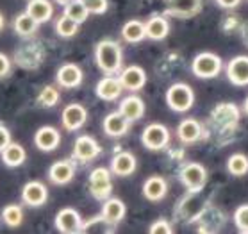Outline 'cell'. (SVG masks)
Here are the masks:
<instances>
[{
  "label": "cell",
  "instance_id": "cell-3",
  "mask_svg": "<svg viewBox=\"0 0 248 234\" xmlns=\"http://www.w3.org/2000/svg\"><path fill=\"white\" fill-rule=\"evenodd\" d=\"M221 70H223V61L213 52L198 54L191 63V72L198 79H215L221 74Z\"/></svg>",
  "mask_w": 248,
  "mask_h": 234
},
{
  "label": "cell",
  "instance_id": "cell-22",
  "mask_svg": "<svg viewBox=\"0 0 248 234\" xmlns=\"http://www.w3.org/2000/svg\"><path fill=\"white\" fill-rule=\"evenodd\" d=\"M166 191H168V184L161 175H152L143 183V195H145V199L152 200V202L163 200L166 197Z\"/></svg>",
  "mask_w": 248,
  "mask_h": 234
},
{
  "label": "cell",
  "instance_id": "cell-1",
  "mask_svg": "<svg viewBox=\"0 0 248 234\" xmlns=\"http://www.w3.org/2000/svg\"><path fill=\"white\" fill-rule=\"evenodd\" d=\"M98 68L106 75H113L122 68V47L113 40H102L95 48Z\"/></svg>",
  "mask_w": 248,
  "mask_h": 234
},
{
  "label": "cell",
  "instance_id": "cell-12",
  "mask_svg": "<svg viewBox=\"0 0 248 234\" xmlns=\"http://www.w3.org/2000/svg\"><path fill=\"white\" fill-rule=\"evenodd\" d=\"M48 199L46 186L40 181H29L22 189L23 204L29 207H41Z\"/></svg>",
  "mask_w": 248,
  "mask_h": 234
},
{
  "label": "cell",
  "instance_id": "cell-46",
  "mask_svg": "<svg viewBox=\"0 0 248 234\" xmlns=\"http://www.w3.org/2000/svg\"><path fill=\"white\" fill-rule=\"evenodd\" d=\"M243 111L248 114V97H247V100H245V104H243Z\"/></svg>",
  "mask_w": 248,
  "mask_h": 234
},
{
  "label": "cell",
  "instance_id": "cell-21",
  "mask_svg": "<svg viewBox=\"0 0 248 234\" xmlns=\"http://www.w3.org/2000/svg\"><path fill=\"white\" fill-rule=\"evenodd\" d=\"M129 124L130 122L125 118L124 114L116 111V113H111L104 118V132L111 138H122L125 132L129 131Z\"/></svg>",
  "mask_w": 248,
  "mask_h": 234
},
{
  "label": "cell",
  "instance_id": "cell-20",
  "mask_svg": "<svg viewBox=\"0 0 248 234\" xmlns=\"http://www.w3.org/2000/svg\"><path fill=\"white\" fill-rule=\"evenodd\" d=\"M118 111L129 122H136L140 120V118H143V114H145V102L138 95H129V97H125L120 102Z\"/></svg>",
  "mask_w": 248,
  "mask_h": 234
},
{
  "label": "cell",
  "instance_id": "cell-44",
  "mask_svg": "<svg viewBox=\"0 0 248 234\" xmlns=\"http://www.w3.org/2000/svg\"><path fill=\"white\" fill-rule=\"evenodd\" d=\"M57 4H61V6H66V4H70V2H74V0H56Z\"/></svg>",
  "mask_w": 248,
  "mask_h": 234
},
{
  "label": "cell",
  "instance_id": "cell-37",
  "mask_svg": "<svg viewBox=\"0 0 248 234\" xmlns=\"http://www.w3.org/2000/svg\"><path fill=\"white\" fill-rule=\"evenodd\" d=\"M79 2L90 11V15H104L109 7L108 0H79Z\"/></svg>",
  "mask_w": 248,
  "mask_h": 234
},
{
  "label": "cell",
  "instance_id": "cell-2",
  "mask_svg": "<svg viewBox=\"0 0 248 234\" xmlns=\"http://www.w3.org/2000/svg\"><path fill=\"white\" fill-rule=\"evenodd\" d=\"M166 104L175 113L189 111L195 104V93H193L191 86H187L186 82H177V84L170 86L166 92Z\"/></svg>",
  "mask_w": 248,
  "mask_h": 234
},
{
  "label": "cell",
  "instance_id": "cell-27",
  "mask_svg": "<svg viewBox=\"0 0 248 234\" xmlns=\"http://www.w3.org/2000/svg\"><path fill=\"white\" fill-rule=\"evenodd\" d=\"M102 215L116 225L125 218V204L120 199H109L108 197V200L104 202V207H102Z\"/></svg>",
  "mask_w": 248,
  "mask_h": 234
},
{
  "label": "cell",
  "instance_id": "cell-26",
  "mask_svg": "<svg viewBox=\"0 0 248 234\" xmlns=\"http://www.w3.org/2000/svg\"><path fill=\"white\" fill-rule=\"evenodd\" d=\"M2 154V161L6 163L7 166H11V168H16V166H22L25 163V149H23L20 143H9L6 149L0 152Z\"/></svg>",
  "mask_w": 248,
  "mask_h": 234
},
{
  "label": "cell",
  "instance_id": "cell-23",
  "mask_svg": "<svg viewBox=\"0 0 248 234\" xmlns=\"http://www.w3.org/2000/svg\"><path fill=\"white\" fill-rule=\"evenodd\" d=\"M177 136L182 143H195L202 136V125L195 118H186L181 122V125L177 127Z\"/></svg>",
  "mask_w": 248,
  "mask_h": 234
},
{
  "label": "cell",
  "instance_id": "cell-24",
  "mask_svg": "<svg viewBox=\"0 0 248 234\" xmlns=\"http://www.w3.org/2000/svg\"><path fill=\"white\" fill-rule=\"evenodd\" d=\"M145 32H147V38L154 41H161L164 40L170 32V23L164 16H152L145 23Z\"/></svg>",
  "mask_w": 248,
  "mask_h": 234
},
{
  "label": "cell",
  "instance_id": "cell-28",
  "mask_svg": "<svg viewBox=\"0 0 248 234\" xmlns=\"http://www.w3.org/2000/svg\"><path fill=\"white\" fill-rule=\"evenodd\" d=\"M122 38H124L127 43H140L141 40L147 38L145 23L140 22V20H129V22L122 27Z\"/></svg>",
  "mask_w": 248,
  "mask_h": 234
},
{
  "label": "cell",
  "instance_id": "cell-15",
  "mask_svg": "<svg viewBox=\"0 0 248 234\" xmlns=\"http://www.w3.org/2000/svg\"><path fill=\"white\" fill-rule=\"evenodd\" d=\"M59 143H61V134L56 127H40L34 134V145L43 152H52L54 149L59 147Z\"/></svg>",
  "mask_w": 248,
  "mask_h": 234
},
{
  "label": "cell",
  "instance_id": "cell-39",
  "mask_svg": "<svg viewBox=\"0 0 248 234\" xmlns=\"http://www.w3.org/2000/svg\"><path fill=\"white\" fill-rule=\"evenodd\" d=\"M148 231H150L152 234H170L173 229H171V225H170L166 220H163V218H161V220H157V222H154L152 227L148 229Z\"/></svg>",
  "mask_w": 248,
  "mask_h": 234
},
{
  "label": "cell",
  "instance_id": "cell-25",
  "mask_svg": "<svg viewBox=\"0 0 248 234\" xmlns=\"http://www.w3.org/2000/svg\"><path fill=\"white\" fill-rule=\"evenodd\" d=\"M27 13L38 23L48 22L54 15V6L50 0H31L27 6Z\"/></svg>",
  "mask_w": 248,
  "mask_h": 234
},
{
  "label": "cell",
  "instance_id": "cell-4",
  "mask_svg": "<svg viewBox=\"0 0 248 234\" xmlns=\"http://www.w3.org/2000/svg\"><path fill=\"white\" fill-rule=\"evenodd\" d=\"M179 179L187 191H202L207 183V170L200 163H187L179 172Z\"/></svg>",
  "mask_w": 248,
  "mask_h": 234
},
{
  "label": "cell",
  "instance_id": "cell-11",
  "mask_svg": "<svg viewBox=\"0 0 248 234\" xmlns=\"http://www.w3.org/2000/svg\"><path fill=\"white\" fill-rule=\"evenodd\" d=\"M227 79L234 86H248V56H236L227 63Z\"/></svg>",
  "mask_w": 248,
  "mask_h": 234
},
{
  "label": "cell",
  "instance_id": "cell-19",
  "mask_svg": "<svg viewBox=\"0 0 248 234\" xmlns=\"http://www.w3.org/2000/svg\"><path fill=\"white\" fill-rule=\"evenodd\" d=\"M57 84L62 88H77L82 82V70L74 63L62 64L56 74Z\"/></svg>",
  "mask_w": 248,
  "mask_h": 234
},
{
  "label": "cell",
  "instance_id": "cell-7",
  "mask_svg": "<svg viewBox=\"0 0 248 234\" xmlns=\"http://www.w3.org/2000/svg\"><path fill=\"white\" fill-rule=\"evenodd\" d=\"M170 141V131L163 124H150L141 134V143L148 150H163Z\"/></svg>",
  "mask_w": 248,
  "mask_h": 234
},
{
  "label": "cell",
  "instance_id": "cell-31",
  "mask_svg": "<svg viewBox=\"0 0 248 234\" xmlns=\"http://www.w3.org/2000/svg\"><path fill=\"white\" fill-rule=\"evenodd\" d=\"M114 223H111L108 218L100 215V217H93L90 218L88 222L82 223V229H80V233H113Z\"/></svg>",
  "mask_w": 248,
  "mask_h": 234
},
{
  "label": "cell",
  "instance_id": "cell-40",
  "mask_svg": "<svg viewBox=\"0 0 248 234\" xmlns=\"http://www.w3.org/2000/svg\"><path fill=\"white\" fill-rule=\"evenodd\" d=\"M9 72H11V59H9L6 54L0 52V79L7 77Z\"/></svg>",
  "mask_w": 248,
  "mask_h": 234
},
{
  "label": "cell",
  "instance_id": "cell-33",
  "mask_svg": "<svg viewBox=\"0 0 248 234\" xmlns=\"http://www.w3.org/2000/svg\"><path fill=\"white\" fill-rule=\"evenodd\" d=\"M2 220L7 227H20L23 222V209L18 204H9L2 211Z\"/></svg>",
  "mask_w": 248,
  "mask_h": 234
},
{
  "label": "cell",
  "instance_id": "cell-13",
  "mask_svg": "<svg viewBox=\"0 0 248 234\" xmlns=\"http://www.w3.org/2000/svg\"><path fill=\"white\" fill-rule=\"evenodd\" d=\"M100 154V145L91 136H79L74 143V156L80 163H90Z\"/></svg>",
  "mask_w": 248,
  "mask_h": 234
},
{
  "label": "cell",
  "instance_id": "cell-17",
  "mask_svg": "<svg viewBox=\"0 0 248 234\" xmlns=\"http://www.w3.org/2000/svg\"><path fill=\"white\" fill-rule=\"evenodd\" d=\"M75 175V165L72 159H61L56 161L48 170V179L54 184H68Z\"/></svg>",
  "mask_w": 248,
  "mask_h": 234
},
{
  "label": "cell",
  "instance_id": "cell-42",
  "mask_svg": "<svg viewBox=\"0 0 248 234\" xmlns=\"http://www.w3.org/2000/svg\"><path fill=\"white\" fill-rule=\"evenodd\" d=\"M216 4L220 7H223V9H234V7H237L241 4V0H216Z\"/></svg>",
  "mask_w": 248,
  "mask_h": 234
},
{
  "label": "cell",
  "instance_id": "cell-18",
  "mask_svg": "<svg viewBox=\"0 0 248 234\" xmlns=\"http://www.w3.org/2000/svg\"><path fill=\"white\" fill-rule=\"evenodd\" d=\"M124 92V86L120 82V79L113 77V75H106L104 79H100V82L96 84V97L106 100V102H111V100H116V98L122 95Z\"/></svg>",
  "mask_w": 248,
  "mask_h": 234
},
{
  "label": "cell",
  "instance_id": "cell-16",
  "mask_svg": "<svg viewBox=\"0 0 248 234\" xmlns=\"http://www.w3.org/2000/svg\"><path fill=\"white\" fill-rule=\"evenodd\" d=\"M136 166H138V161H136V156L132 152H118L114 156L113 161H111V172L118 177H129L136 172Z\"/></svg>",
  "mask_w": 248,
  "mask_h": 234
},
{
  "label": "cell",
  "instance_id": "cell-5",
  "mask_svg": "<svg viewBox=\"0 0 248 234\" xmlns=\"http://www.w3.org/2000/svg\"><path fill=\"white\" fill-rule=\"evenodd\" d=\"M239 109H237L236 104L225 102V104H218L215 108V111L211 113V118H213V124H215L218 129L221 131H232L236 129L237 122H239Z\"/></svg>",
  "mask_w": 248,
  "mask_h": 234
},
{
  "label": "cell",
  "instance_id": "cell-32",
  "mask_svg": "<svg viewBox=\"0 0 248 234\" xmlns=\"http://www.w3.org/2000/svg\"><path fill=\"white\" fill-rule=\"evenodd\" d=\"M79 25L80 23H77L75 20H72V18L62 13V16H59L56 20V32L61 38H74L77 34V31H79Z\"/></svg>",
  "mask_w": 248,
  "mask_h": 234
},
{
  "label": "cell",
  "instance_id": "cell-30",
  "mask_svg": "<svg viewBox=\"0 0 248 234\" xmlns=\"http://www.w3.org/2000/svg\"><path fill=\"white\" fill-rule=\"evenodd\" d=\"M15 31H16V34H20L22 38H31V36H34L36 31H38V22L25 11L15 18Z\"/></svg>",
  "mask_w": 248,
  "mask_h": 234
},
{
  "label": "cell",
  "instance_id": "cell-10",
  "mask_svg": "<svg viewBox=\"0 0 248 234\" xmlns=\"http://www.w3.org/2000/svg\"><path fill=\"white\" fill-rule=\"evenodd\" d=\"M86 120H88V111L82 104H68L66 108L62 109L61 122L66 131H77L84 125Z\"/></svg>",
  "mask_w": 248,
  "mask_h": 234
},
{
  "label": "cell",
  "instance_id": "cell-36",
  "mask_svg": "<svg viewBox=\"0 0 248 234\" xmlns=\"http://www.w3.org/2000/svg\"><path fill=\"white\" fill-rule=\"evenodd\" d=\"M59 102V92L54 86H45L38 95V104L43 108H54Z\"/></svg>",
  "mask_w": 248,
  "mask_h": 234
},
{
  "label": "cell",
  "instance_id": "cell-29",
  "mask_svg": "<svg viewBox=\"0 0 248 234\" xmlns=\"http://www.w3.org/2000/svg\"><path fill=\"white\" fill-rule=\"evenodd\" d=\"M16 63L22 66V68H36L41 61V52L38 47H27V48H18L16 56Z\"/></svg>",
  "mask_w": 248,
  "mask_h": 234
},
{
  "label": "cell",
  "instance_id": "cell-6",
  "mask_svg": "<svg viewBox=\"0 0 248 234\" xmlns=\"http://www.w3.org/2000/svg\"><path fill=\"white\" fill-rule=\"evenodd\" d=\"M90 191L96 200L108 199L113 191V183H111V170L98 166L90 173Z\"/></svg>",
  "mask_w": 248,
  "mask_h": 234
},
{
  "label": "cell",
  "instance_id": "cell-8",
  "mask_svg": "<svg viewBox=\"0 0 248 234\" xmlns=\"http://www.w3.org/2000/svg\"><path fill=\"white\" fill-rule=\"evenodd\" d=\"M203 0H166V15L177 18H191L202 11Z\"/></svg>",
  "mask_w": 248,
  "mask_h": 234
},
{
  "label": "cell",
  "instance_id": "cell-34",
  "mask_svg": "<svg viewBox=\"0 0 248 234\" xmlns=\"http://www.w3.org/2000/svg\"><path fill=\"white\" fill-rule=\"evenodd\" d=\"M227 170L231 172L232 175L241 177L248 173V156L245 154H232L227 161Z\"/></svg>",
  "mask_w": 248,
  "mask_h": 234
},
{
  "label": "cell",
  "instance_id": "cell-35",
  "mask_svg": "<svg viewBox=\"0 0 248 234\" xmlns=\"http://www.w3.org/2000/svg\"><path fill=\"white\" fill-rule=\"evenodd\" d=\"M64 15L66 16H70L72 20H75L77 23H84L86 20H88V16H90V11L86 9L82 4H80L79 0H74V2H70V4H66L64 6Z\"/></svg>",
  "mask_w": 248,
  "mask_h": 234
},
{
  "label": "cell",
  "instance_id": "cell-43",
  "mask_svg": "<svg viewBox=\"0 0 248 234\" xmlns=\"http://www.w3.org/2000/svg\"><path fill=\"white\" fill-rule=\"evenodd\" d=\"M241 38H243V43L248 47V22L241 27Z\"/></svg>",
  "mask_w": 248,
  "mask_h": 234
},
{
  "label": "cell",
  "instance_id": "cell-9",
  "mask_svg": "<svg viewBox=\"0 0 248 234\" xmlns=\"http://www.w3.org/2000/svg\"><path fill=\"white\" fill-rule=\"evenodd\" d=\"M56 227L59 233L64 234H74L80 233L82 229V218H80L79 211L74 207H64L56 215Z\"/></svg>",
  "mask_w": 248,
  "mask_h": 234
},
{
  "label": "cell",
  "instance_id": "cell-38",
  "mask_svg": "<svg viewBox=\"0 0 248 234\" xmlns=\"http://www.w3.org/2000/svg\"><path fill=\"white\" fill-rule=\"evenodd\" d=\"M234 223L241 233H248V204H243L234 213Z\"/></svg>",
  "mask_w": 248,
  "mask_h": 234
},
{
  "label": "cell",
  "instance_id": "cell-14",
  "mask_svg": "<svg viewBox=\"0 0 248 234\" xmlns=\"http://www.w3.org/2000/svg\"><path fill=\"white\" fill-rule=\"evenodd\" d=\"M120 82L124 86V90L127 92H140L143 86L147 84V74L141 66H127V68L120 74Z\"/></svg>",
  "mask_w": 248,
  "mask_h": 234
},
{
  "label": "cell",
  "instance_id": "cell-45",
  "mask_svg": "<svg viewBox=\"0 0 248 234\" xmlns=\"http://www.w3.org/2000/svg\"><path fill=\"white\" fill-rule=\"evenodd\" d=\"M4 25H6V20H4V16H2V13H0V31L4 29Z\"/></svg>",
  "mask_w": 248,
  "mask_h": 234
},
{
  "label": "cell",
  "instance_id": "cell-41",
  "mask_svg": "<svg viewBox=\"0 0 248 234\" xmlns=\"http://www.w3.org/2000/svg\"><path fill=\"white\" fill-rule=\"evenodd\" d=\"M9 143H11V132L6 125L0 124V152L6 149Z\"/></svg>",
  "mask_w": 248,
  "mask_h": 234
}]
</instances>
